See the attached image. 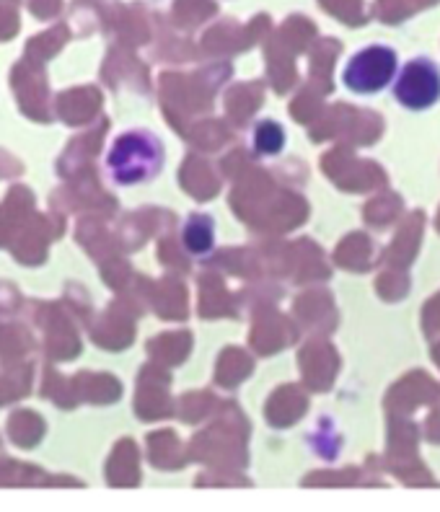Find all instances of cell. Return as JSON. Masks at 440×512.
Instances as JSON below:
<instances>
[{"mask_svg":"<svg viewBox=\"0 0 440 512\" xmlns=\"http://www.w3.org/2000/svg\"><path fill=\"white\" fill-rule=\"evenodd\" d=\"M182 246L197 259L208 256L215 249V220L205 213L189 215L182 225Z\"/></svg>","mask_w":440,"mask_h":512,"instance_id":"277c9868","label":"cell"},{"mask_svg":"<svg viewBox=\"0 0 440 512\" xmlns=\"http://www.w3.org/2000/svg\"><path fill=\"white\" fill-rule=\"evenodd\" d=\"M396 70H399V55L394 47L371 42L347 57L340 81L355 96H378L394 83Z\"/></svg>","mask_w":440,"mask_h":512,"instance_id":"7a4b0ae2","label":"cell"},{"mask_svg":"<svg viewBox=\"0 0 440 512\" xmlns=\"http://www.w3.org/2000/svg\"><path fill=\"white\" fill-rule=\"evenodd\" d=\"M166 163L164 140L151 130L122 132L104 158V169L117 187L153 182Z\"/></svg>","mask_w":440,"mask_h":512,"instance_id":"6da1fadb","label":"cell"},{"mask_svg":"<svg viewBox=\"0 0 440 512\" xmlns=\"http://www.w3.org/2000/svg\"><path fill=\"white\" fill-rule=\"evenodd\" d=\"M394 99L407 112H428L440 101V65L433 57H412L394 75Z\"/></svg>","mask_w":440,"mask_h":512,"instance_id":"3957f363","label":"cell"},{"mask_svg":"<svg viewBox=\"0 0 440 512\" xmlns=\"http://www.w3.org/2000/svg\"><path fill=\"white\" fill-rule=\"evenodd\" d=\"M288 145V135H285V127L275 119H262L257 127H254L252 135V148L259 158H275L280 156Z\"/></svg>","mask_w":440,"mask_h":512,"instance_id":"5b68a950","label":"cell"}]
</instances>
